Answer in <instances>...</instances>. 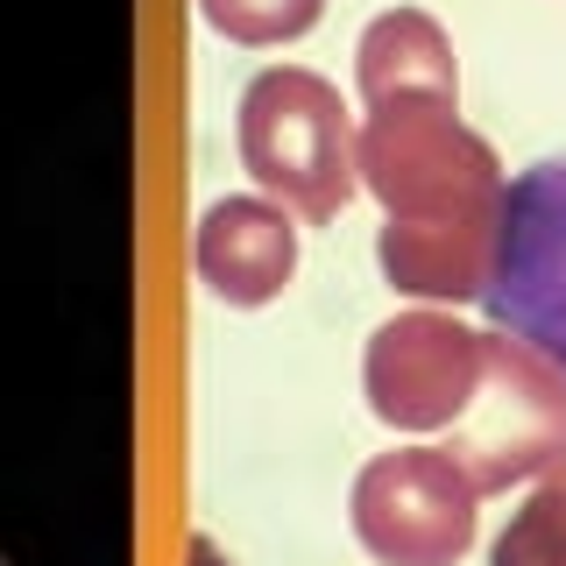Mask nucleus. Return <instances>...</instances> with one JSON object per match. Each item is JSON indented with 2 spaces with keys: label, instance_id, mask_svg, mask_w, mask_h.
I'll return each mask as SVG.
<instances>
[{
  "label": "nucleus",
  "instance_id": "nucleus-1",
  "mask_svg": "<svg viewBox=\"0 0 566 566\" xmlns=\"http://www.w3.org/2000/svg\"><path fill=\"white\" fill-rule=\"evenodd\" d=\"M234 142L262 199L291 206L305 227L340 220V206L361 191V128L318 71L297 64L255 71L234 114Z\"/></svg>",
  "mask_w": 566,
  "mask_h": 566
},
{
  "label": "nucleus",
  "instance_id": "nucleus-2",
  "mask_svg": "<svg viewBox=\"0 0 566 566\" xmlns=\"http://www.w3.org/2000/svg\"><path fill=\"white\" fill-rule=\"evenodd\" d=\"M361 191L389 220H453L503 206V164L460 120V99H382L361 114Z\"/></svg>",
  "mask_w": 566,
  "mask_h": 566
},
{
  "label": "nucleus",
  "instance_id": "nucleus-3",
  "mask_svg": "<svg viewBox=\"0 0 566 566\" xmlns=\"http://www.w3.org/2000/svg\"><path fill=\"white\" fill-rule=\"evenodd\" d=\"M447 453L474 474L482 495L559 474L566 468V368L545 361L538 347L510 340V333H489L482 397L453 424Z\"/></svg>",
  "mask_w": 566,
  "mask_h": 566
},
{
  "label": "nucleus",
  "instance_id": "nucleus-4",
  "mask_svg": "<svg viewBox=\"0 0 566 566\" xmlns=\"http://www.w3.org/2000/svg\"><path fill=\"white\" fill-rule=\"evenodd\" d=\"M354 538L382 566H453L474 545L482 489L447 447H397L354 474Z\"/></svg>",
  "mask_w": 566,
  "mask_h": 566
},
{
  "label": "nucleus",
  "instance_id": "nucleus-5",
  "mask_svg": "<svg viewBox=\"0 0 566 566\" xmlns=\"http://www.w3.org/2000/svg\"><path fill=\"white\" fill-rule=\"evenodd\" d=\"M489 376V333L460 326L453 312H397L376 326L361 354L368 411L397 432H447L468 418Z\"/></svg>",
  "mask_w": 566,
  "mask_h": 566
},
{
  "label": "nucleus",
  "instance_id": "nucleus-6",
  "mask_svg": "<svg viewBox=\"0 0 566 566\" xmlns=\"http://www.w3.org/2000/svg\"><path fill=\"white\" fill-rule=\"evenodd\" d=\"M489 326L566 368V156L517 170L503 220V262L482 297Z\"/></svg>",
  "mask_w": 566,
  "mask_h": 566
},
{
  "label": "nucleus",
  "instance_id": "nucleus-7",
  "mask_svg": "<svg viewBox=\"0 0 566 566\" xmlns=\"http://www.w3.org/2000/svg\"><path fill=\"white\" fill-rule=\"evenodd\" d=\"M503 220H510V199L482 212H453V220H382L376 262L411 297L482 305L495 283V262H503Z\"/></svg>",
  "mask_w": 566,
  "mask_h": 566
},
{
  "label": "nucleus",
  "instance_id": "nucleus-8",
  "mask_svg": "<svg viewBox=\"0 0 566 566\" xmlns=\"http://www.w3.org/2000/svg\"><path fill=\"white\" fill-rule=\"evenodd\" d=\"M206 291L220 305H270L297 270V212L276 199H220L206 206L199 241H191Z\"/></svg>",
  "mask_w": 566,
  "mask_h": 566
},
{
  "label": "nucleus",
  "instance_id": "nucleus-9",
  "mask_svg": "<svg viewBox=\"0 0 566 566\" xmlns=\"http://www.w3.org/2000/svg\"><path fill=\"white\" fill-rule=\"evenodd\" d=\"M354 85L368 106L382 99H460L453 43L424 8H389L354 43Z\"/></svg>",
  "mask_w": 566,
  "mask_h": 566
},
{
  "label": "nucleus",
  "instance_id": "nucleus-10",
  "mask_svg": "<svg viewBox=\"0 0 566 566\" xmlns=\"http://www.w3.org/2000/svg\"><path fill=\"white\" fill-rule=\"evenodd\" d=\"M489 566H566V468L531 482L524 510L489 545Z\"/></svg>",
  "mask_w": 566,
  "mask_h": 566
},
{
  "label": "nucleus",
  "instance_id": "nucleus-11",
  "mask_svg": "<svg viewBox=\"0 0 566 566\" xmlns=\"http://www.w3.org/2000/svg\"><path fill=\"white\" fill-rule=\"evenodd\" d=\"M318 8H326V0H199L206 22L220 29L227 43H248V50L305 35V29L318 22Z\"/></svg>",
  "mask_w": 566,
  "mask_h": 566
},
{
  "label": "nucleus",
  "instance_id": "nucleus-12",
  "mask_svg": "<svg viewBox=\"0 0 566 566\" xmlns=\"http://www.w3.org/2000/svg\"><path fill=\"white\" fill-rule=\"evenodd\" d=\"M191 566H234V559H227L212 538H191Z\"/></svg>",
  "mask_w": 566,
  "mask_h": 566
}]
</instances>
